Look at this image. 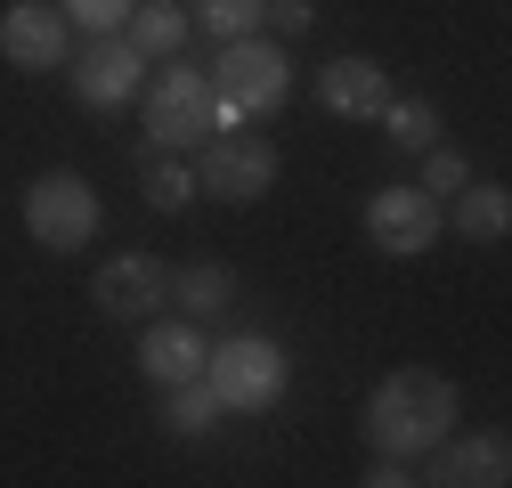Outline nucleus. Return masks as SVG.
<instances>
[{"mask_svg": "<svg viewBox=\"0 0 512 488\" xmlns=\"http://www.w3.org/2000/svg\"><path fill=\"white\" fill-rule=\"evenodd\" d=\"M139 375H147L155 391H171V383H196V375H204V334H196V318L147 326V334H139Z\"/></svg>", "mask_w": 512, "mask_h": 488, "instance_id": "obj_13", "label": "nucleus"}, {"mask_svg": "<svg viewBox=\"0 0 512 488\" xmlns=\"http://www.w3.org/2000/svg\"><path fill=\"white\" fill-rule=\"evenodd\" d=\"M439 228H447V212H439L423 188H374V196H366V244H374V253H391V261L431 253Z\"/></svg>", "mask_w": 512, "mask_h": 488, "instance_id": "obj_8", "label": "nucleus"}, {"mask_svg": "<svg viewBox=\"0 0 512 488\" xmlns=\"http://www.w3.org/2000/svg\"><path fill=\"white\" fill-rule=\"evenodd\" d=\"M163 301H179L187 318H220L228 301H236V269L228 261H187V269H171Z\"/></svg>", "mask_w": 512, "mask_h": 488, "instance_id": "obj_14", "label": "nucleus"}, {"mask_svg": "<svg viewBox=\"0 0 512 488\" xmlns=\"http://www.w3.org/2000/svg\"><path fill=\"white\" fill-rule=\"evenodd\" d=\"M66 9V25H82V33H122V17L139 9V0H57Z\"/></svg>", "mask_w": 512, "mask_h": 488, "instance_id": "obj_22", "label": "nucleus"}, {"mask_svg": "<svg viewBox=\"0 0 512 488\" xmlns=\"http://www.w3.org/2000/svg\"><path fill=\"white\" fill-rule=\"evenodd\" d=\"M147 90V49L131 33H90V49L74 57V98L90 114H122V106H139Z\"/></svg>", "mask_w": 512, "mask_h": 488, "instance_id": "obj_6", "label": "nucleus"}, {"mask_svg": "<svg viewBox=\"0 0 512 488\" xmlns=\"http://www.w3.org/2000/svg\"><path fill=\"white\" fill-rule=\"evenodd\" d=\"M163 423H171V432H212V423H220L212 383H204V375H196V383H171V391H163Z\"/></svg>", "mask_w": 512, "mask_h": 488, "instance_id": "obj_19", "label": "nucleus"}, {"mask_svg": "<svg viewBox=\"0 0 512 488\" xmlns=\"http://www.w3.org/2000/svg\"><path fill=\"white\" fill-rule=\"evenodd\" d=\"M317 106L342 114V122H374L391 106V74H382L374 57H334V66L317 74Z\"/></svg>", "mask_w": 512, "mask_h": 488, "instance_id": "obj_12", "label": "nucleus"}, {"mask_svg": "<svg viewBox=\"0 0 512 488\" xmlns=\"http://www.w3.org/2000/svg\"><path fill=\"white\" fill-rule=\"evenodd\" d=\"M147 204H155V212H179V204H196V163H179V155L147 163Z\"/></svg>", "mask_w": 512, "mask_h": 488, "instance_id": "obj_20", "label": "nucleus"}, {"mask_svg": "<svg viewBox=\"0 0 512 488\" xmlns=\"http://www.w3.org/2000/svg\"><path fill=\"white\" fill-rule=\"evenodd\" d=\"M0 57H9L17 74H57L74 57V25L57 0H17L9 17H0Z\"/></svg>", "mask_w": 512, "mask_h": 488, "instance_id": "obj_9", "label": "nucleus"}, {"mask_svg": "<svg viewBox=\"0 0 512 488\" xmlns=\"http://www.w3.org/2000/svg\"><path fill=\"white\" fill-rule=\"evenodd\" d=\"M285 375L293 366H285V350L269 334H228V342L204 350V383H212L220 415H269L285 399Z\"/></svg>", "mask_w": 512, "mask_h": 488, "instance_id": "obj_2", "label": "nucleus"}, {"mask_svg": "<svg viewBox=\"0 0 512 488\" xmlns=\"http://www.w3.org/2000/svg\"><path fill=\"white\" fill-rule=\"evenodd\" d=\"M261 9L269 0H187V25H204L212 41H244V33H261Z\"/></svg>", "mask_w": 512, "mask_h": 488, "instance_id": "obj_18", "label": "nucleus"}, {"mask_svg": "<svg viewBox=\"0 0 512 488\" xmlns=\"http://www.w3.org/2000/svg\"><path fill=\"white\" fill-rule=\"evenodd\" d=\"M139 122H147V139H155L163 155H196V147L212 139V74L163 57V74L139 90Z\"/></svg>", "mask_w": 512, "mask_h": 488, "instance_id": "obj_3", "label": "nucleus"}, {"mask_svg": "<svg viewBox=\"0 0 512 488\" xmlns=\"http://www.w3.org/2000/svg\"><path fill=\"white\" fill-rule=\"evenodd\" d=\"M415 480V464H399V456H374V472H366V488H407Z\"/></svg>", "mask_w": 512, "mask_h": 488, "instance_id": "obj_24", "label": "nucleus"}, {"mask_svg": "<svg viewBox=\"0 0 512 488\" xmlns=\"http://www.w3.org/2000/svg\"><path fill=\"white\" fill-rule=\"evenodd\" d=\"M415 480H439V488H504L512 480V448H504V432H472V440L447 432L431 448V472H415Z\"/></svg>", "mask_w": 512, "mask_h": 488, "instance_id": "obj_11", "label": "nucleus"}, {"mask_svg": "<svg viewBox=\"0 0 512 488\" xmlns=\"http://www.w3.org/2000/svg\"><path fill=\"white\" fill-rule=\"evenodd\" d=\"M261 25H277V33H309V25H317V9H309V0H269Z\"/></svg>", "mask_w": 512, "mask_h": 488, "instance_id": "obj_23", "label": "nucleus"}, {"mask_svg": "<svg viewBox=\"0 0 512 488\" xmlns=\"http://www.w3.org/2000/svg\"><path fill=\"white\" fill-rule=\"evenodd\" d=\"M163 285H171V269H163L155 253H114V261L90 277V301H98L114 326H147V318L163 310Z\"/></svg>", "mask_w": 512, "mask_h": 488, "instance_id": "obj_10", "label": "nucleus"}, {"mask_svg": "<svg viewBox=\"0 0 512 488\" xmlns=\"http://www.w3.org/2000/svg\"><path fill=\"white\" fill-rule=\"evenodd\" d=\"M131 17H139V25H131V41L147 49V66H155V57H179V49H187V33H196V25H187V0H139Z\"/></svg>", "mask_w": 512, "mask_h": 488, "instance_id": "obj_16", "label": "nucleus"}, {"mask_svg": "<svg viewBox=\"0 0 512 488\" xmlns=\"http://www.w3.org/2000/svg\"><path fill=\"white\" fill-rule=\"evenodd\" d=\"M269 188H277V147H261V139H204L196 147V196L252 204Z\"/></svg>", "mask_w": 512, "mask_h": 488, "instance_id": "obj_7", "label": "nucleus"}, {"mask_svg": "<svg viewBox=\"0 0 512 488\" xmlns=\"http://www.w3.org/2000/svg\"><path fill=\"white\" fill-rule=\"evenodd\" d=\"M464 179H472V171H464V155H456V147H423V179H415V188H423L431 204H447V196L464 188Z\"/></svg>", "mask_w": 512, "mask_h": 488, "instance_id": "obj_21", "label": "nucleus"}, {"mask_svg": "<svg viewBox=\"0 0 512 488\" xmlns=\"http://www.w3.org/2000/svg\"><path fill=\"white\" fill-rule=\"evenodd\" d=\"M374 122L391 131V147H399V155H423V147H439V106H431V98H399V90H391V106H382Z\"/></svg>", "mask_w": 512, "mask_h": 488, "instance_id": "obj_17", "label": "nucleus"}, {"mask_svg": "<svg viewBox=\"0 0 512 488\" xmlns=\"http://www.w3.org/2000/svg\"><path fill=\"white\" fill-rule=\"evenodd\" d=\"M212 98L236 106V114H277V106L293 98V66H285V49H269L261 33L220 41V57H212Z\"/></svg>", "mask_w": 512, "mask_h": 488, "instance_id": "obj_5", "label": "nucleus"}, {"mask_svg": "<svg viewBox=\"0 0 512 488\" xmlns=\"http://www.w3.org/2000/svg\"><path fill=\"white\" fill-rule=\"evenodd\" d=\"M439 212H447V228H456L464 244H496V236L512 228V196H504V188H472V179H464Z\"/></svg>", "mask_w": 512, "mask_h": 488, "instance_id": "obj_15", "label": "nucleus"}, {"mask_svg": "<svg viewBox=\"0 0 512 488\" xmlns=\"http://www.w3.org/2000/svg\"><path fill=\"white\" fill-rule=\"evenodd\" d=\"M456 383L439 366H399L366 391V448L374 456H399V464H423L447 432H456Z\"/></svg>", "mask_w": 512, "mask_h": 488, "instance_id": "obj_1", "label": "nucleus"}, {"mask_svg": "<svg viewBox=\"0 0 512 488\" xmlns=\"http://www.w3.org/2000/svg\"><path fill=\"white\" fill-rule=\"evenodd\" d=\"M98 188L82 171H41L25 188V236L41 244V253H82V244L98 236Z\"/></svg>", "mask_w": 512, "mask_h": 488, "instance_id": "obj_4", "label": "nucleus"}]
</instances>
